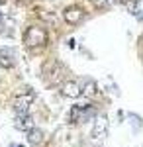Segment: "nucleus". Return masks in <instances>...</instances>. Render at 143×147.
Returning <instances> with one entry per match:
<instances>
[{
  "instance_id": "obj_1",
  "label": "nucleus",
  "mask_w": 143,
  "mask_h": 147,
  "mask_svg": "<svg viewBox=\"0 0 143 147\" xmlns=\"http://www.w3.org/2000/svg\"><path fill=\"white\" fill-rule=\"evenodd\" d=\"M47 41H49L47 30L39 28V26H30L24 34V43L28 47H43L47 45Z\"/></svg>"
},
{
  "instance_id": "obj_2",
  "label": "nucleus",
  "mask_w": 143,
  "mask_h": 147,
  "mask_svg": "<svg viewBox=\"0 0 143 147\" xmlns=\"http://www.w3.org/2000/svg\"><path fill=\"white\" fill-rule=\"evenodd\" d=\"M90 116H96V112L92 110L90 104H77L71 108V114H69V120L73 124H78V122H86Z\"/></svg>"
},
{
  "instance_id": "obj_3",
  "label": "nucleus",
  "mask_w": 143,
  "mask_h": 147,
  "mask_svg": "<svg viewBox=\"0 0 143 147\" xmlns=\"http://www.w3.org/2000/svg\"><path fill=\"white\" fill-rule=\"evenodd\" d=\"M90 136H92V139H104L108 136V118H106V114H96L94 116Z\"/></svg>"
},
{
  "instance_id": "obj_4",
  "label": "nucleus",
  "mask_w": 143,
  "mask_h": 147,
  "mask_svg": "<svg viewBox=\"0 0 143 147\" xmlns=\"http://www.w3.org/2000/svg\"><path fill=\"white\" fill-rule=\"evenodd\" d=\"M33 98H35V96H33L32 90L16 96V98H14V112H16V116H20V114H30V106H32Z\"/></svg>"
},
{
  "instance_id": "obj_5",
  "label": "nucleus",
  "mask_w": 143,
  "mask_h": 147,
  "mask_svg": "<svg viewBox=\"0 0 143 147\" xmlns=\"http://www.w3.org/2000/svg\"><path fill=\"white\" fill-rule=\"evenodd\" d=\"M63 18H65L67 24H78L82 18H84V10L80 8V6H69V8H65L63 10Z\"/></svg>"
},
{
  "instance_id": "obj_6",
  "label": "nucleus",
  "mask_w": 143,
  "mask_h": 147,
  "mask_svg": "<svg viewBox=\"0 0 143 147\" xmlns=\"http://www.w3.org/2000/svg\"><path fill=\"white\" fill-rule=\"evenodd\" d=\"M16 65V53L12 47H2L0 49V67L2 69H12Z\"/></svg>"
},
{
  "instance_id": "obj_7",
  "label": "nucleus",
  "mask_w": 143,
  "mask_h": 147,
  "mask_svg": "<svg viewBox=\"0 0 143 147\" xmlns=\"http://www.w3.org/2000/svg\"><path fill=\"white\" fill-rule=\"evenodd\" d=\"M61 92H63V96H67V98H78L80 96V84H78L77 80H65Z\"/></svg>"
},
{
  "instance_id": "obj_8",
  "label": "nucleus",
  "mask_w": 143,
  "mask_h": 147,
  "mask_svg": "<svg viewBox=\"0 0 143 147\" xmlns=\"http://www.w3.org/2000/svg\"><path fill=\"white\" fill-rule=\"evenodd\" d=\"M14 125H16V129L30 131V129L33 127V118L30 116V114H20V116H16V122H14Z\"/></svg>"
},
{
  "instance_id": "obj_9",
  "label": "nucleus",
  "mask_w": 143,
  "mask_h": 147,
  "mask_svg": "<svg viewBox=\"0 0 143 147\" xmlns=\"http://www.w3.org/2000/svg\"><path fill=\"white\" fill-rule=\"evenodd\" d=\"M98 90V84H96V80L94 79H84L82 80V84H80V94H84L88 98H92L94 94Z\"/></svg>"
},
{
  "instance_id": "obj_10",
  "label": "nucleus",
  "mask_w": 143,
  "mask_h": 147,
  "mask_svg": "<svg viewBox=\"0 0 143 147\" xmlns=\"http://www.w3.org/2000/svg\"><path fill=\"white\" fill-rule=\"evenodd\" d=\"M28 141H30L32 145H39V143L43 141V131L37 129V127H32V129L28 131Z\"/></svg>"
},
{
  "instance_id": "obj_11",
  "label": "nucleus",
  "mask_w": 143,
  "mask_h": 147,
  "mask_svg": "<svg viewBox=\"0 0 143 147\" xmlns=\"http://www.w3.org/2000/svg\"><path fill=\"white\" fill-rule=\"evenodd\" d=\"M130 120H132V124H133V129H139L141 127V118L137 114H130Z\"/></svg>"
},
{
  "instance_id": "obj_12",
  "label": "nucleus",
  "mask_w": 143,
  "mask_h": 147,
  "mask_svg": "<svg viewBox=\"0 0 143 147\" xmlns=\"http://www.w3.org/2000/svg\"><path fill=\"white\" fill-rule=\"evenodd\" d=\"M94 2V6H98V8H106L108 6V0H92Z\"/></svg>"
},
{
  "instance_id": "obj_13",
  "label": "nucleus",
  "mask_w": 143,
  "mask_h": 147,
  "mask_svg": "<svg viewBox=\"0 0 143 147\" xmlns=\"http://www.w3.org/2000/svg\"><path fill=\"white\" fill-rule=\"evenodd\" d=\"M12 147H22V145H12Z\"/></svg>"
},
{
  "instance_id": "obj_14",
  "label": "nucleus",
  "mask_w": 143,
  "mask_h": 147,
  "mask_svg": "<svg viewBox=\"0 0 143 147\" xmlns=\"http://www.w3.org/2000/svg\"><path fill=\"white\" fill-rule=\"evenodd\" d=\"M116 2H123V0H116Z\"/></svg>"
}]
</instances>
